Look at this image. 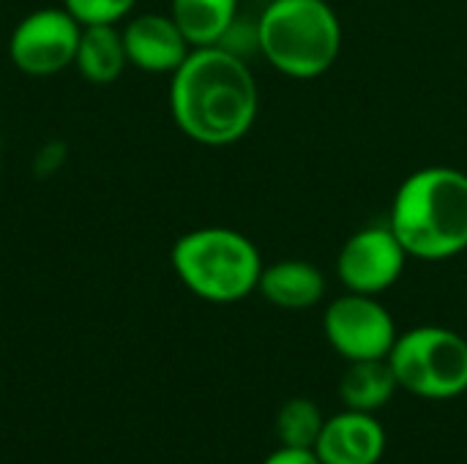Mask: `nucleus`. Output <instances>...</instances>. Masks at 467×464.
Returning a JSON list of instances; mask_svg holds the SVG:
<instances>
[{
  "label": "nucleus",
  "mask_w": 467,
  "mask_h": 464,
  "mask_svg": "<svg viewBox=\"0 0 467 464\" xmlns=\"http://www.w3.org/2000/svg\"><path fill=\"white\" fill-rule=\"evenodd\" d=\"M170 107L178 129L202 145L241 139L257 118V85L224 46H197L172 71Z\"/></svg>",
  "instance_id": "f257e3e1"
},
{
  "label": "nucleus",
  "mask_w": 467,
  "mask_h": 464,
  "mask_svg": "<svg viewBox=\"0 0 467 464\" xmlns=\"http://www.w3.org/2000/svg\"><path fill=\"white\" fill-rule=\"evenodd\" d=\"M391 232L421 260H449L467 249V175L427 167L405 178L391 202Z\"/></svg>",
  "instance_id": "f03ea898"
},
{
  "label": "nucleus",
  "mask_w": 467,
  "mask_h": 464,
  "mask_svg": "<svg viewBox=\"0 0 467 464\" xmlns=\"http://www.w3.org/2000/svg\"><path fill=\"white\" fill-rule=\"evenodd\" d=\"M260 52L296 79L328 71L342 46V25L326 0H274L257 22Z\"/></svg>",
  "instance_id": "7ed1b4c3"
},
{
  "label": "nucleus",
  "mask_w": 467,
  "mask_h": 464,
  "mask_svg": "<svg viewBox=\"0 0 467 464\" xmlns=\"http://www.w3.org/2000/svg\"><path fill=\"white\" fill-rule=\"evenodd\" d=\"M178 279L200 298L233 304L257 290L263 263L254 243L224 227H202L181 235L172 246Z\"/></svg>",
  "instance_id": "20e7f679"
},
{
  "label": "nucleus",
  "mask_w": 467,
  "mask_h": 464,
  "mask_svg": "<svg viewBox=\"0 0 467 464\" xmlns=\"http://www.w3.org/2000/svg\"><path fill=\"white\" fill-rule=\"evenodd\" d=\"M389 364L397 383L424 399H454L467 391V342L438 325L397 336Z\"/></svg>",
  "instance_id": "39448f33"
},
{
  "label": "nucleus",
  "mask_w": 467,
  "mask_h": 464,
  "mask_svg": "<svg viewBox=\"0 0 467 464\" xmlns=\"http://www.w3.org/2000/svg\"><path fill=\"white\" fill-rule=\"evenodd\" d=\"M323 331L328 345L348 361L389 358L397 342V328L389 309L361 293L337 298L326 309Z\"/></svg>",
  "instance_id": "423d86ee"
},
{
  "label": "nucleus",
  "mask_w": 467,
  "mask_h": 464,
  "mask_svg": "<svg viewBox=\"0 0 467 464\" xmlns=\"http://www.w3.org/2000/svg\"><path fill=\"white\" fill-rule=\"evenodd\" d=\"M82 25L66 8L27 14L8 38L11 63L30 77H52L74 63Z\"/></svg>",
  "instance_id": "0eeeda50"
},
{
  "label": "nucleus",
  "mask_w": 467,
  "mask_h": 464,
  "mask_svg": "<svg viewBox=\"0 0 467 464\" xmlns=\"http://www.w3.org/2000/svg\"><path fill=\"white\" fill-rule=\"evenodd\" d=\"M408 252L391 232V227L358 230L339 252V279L350 293L378 295L389 290L405 268Z\"/></svg>",
  "instance_id": "6e6552de"
},
{
  "label": "nucleus",
  "mask_w": 467,
  "mask_h": 464,
  "mask_svg": "<svg viewBox=\"0 0 467 464\" xmlns=\"http://www.w3.org/2000/svg\"><path fill=\"white\" fill-rule=\"evenodd\" d=\"M386 451V432L372 413L345 410L323 424L315 454L323 464H378Z\"/></svg>",
  "instance_id": "1a4fd4ad"
},
{
  "label": "nucleus",
  "mask_w": 467,
  "mask_h": 464,
  "mask_svg": "<svg viewBox=\"0 0 467 464\" xmlns=\"http://www.w3.org/2000/svg\"><path fill=\"white\" fill-rule=\"evenodd\" d=\"M123 49L131 66L148 74H172L189 55V41L164 14H142L126 25Z\"/></svg>",
  "instance_id": "9d476101"
},
{
  "label": "nucleus",
  "mask_w": 467,
  "mask_h": 464,
  "mask_svg": "<svg viewBox=\"0 0 467 464\" xmlns=\"http://www.w3.org/2000/svg\"><path fill=\"white\" fill-rule=\"evenodd\" d=\"M257 290L279 309H309L315 306L326 293L323 273L304 260H282L271 268H263Z\"/></svg>",
  "instance_id": "9b49d317"
},
{
  "label": "nucleus",
  "mask_w": 467,
  "mask_h": 464,
  "mask_svg": "<svg viewBox=\"0 0 467 464\" xmlns=\"http://www.w3.org/2000/svg\"><path fill=\"white\" fill-rule=\"evenodd\" d=\"M129 63L123 49V36L112 25H82L74 66L79 74L96 85H107L120 77Z\"/></svg>",
  "instance_id": "f8f14e48"
},
{
  "label": "nucleus",
  "mask_w": 467,
  "mask_h": 464,
  "mask_svg": "<svg viewBox=\"0 0 467 464\" xmlns=\"http://www.w3.org/2000/svg\"><path fill=\"white\" fill-rule=\"evenodd\" d=\"M400 388L397 375L389 364V358H372V361H350L348 372L342 375L339 394L348 410L375 413L389 405L394 391Z\"/></svg>",
  "instance_id": "ddd939ff"
},
{
  "label": "nucleus",
  "mask_w": 467,
  "mask_h": 464,
  "mask_svg": "<svg viewBox=\"0 0 467 464\" xmlns=\"http://www.w3.org/2000/svg\"><path fill=\"white\" fill-rule=\"evenodd\" d=\"M238 0H172V19L194 46H216L235 25Z\"/></svg>",
  "instance_id": "4468645a"
},
{
  "label": "nucleus",
  "mask_w": 467,
  "mask_h": 464,
  "mask_svg": "<svg viewBox=\"0 0 467 464\" xmlns=\"http://www.w3.org/2000/svg\"><path fill=\"white\" fill-rule=\"evenodd\" d=\"M323 416L315 402L309 399H290L279 416H276V435L282 446L287 449H309L315 451V443L323 432Z\"/></svg>",
  "instance_id": "2eb2a0df"
},
{
  "label": "nucleus",
  "mask_w": 467,
  "mask_h": 464,
  "mask_svg": "<svg viewBox=\"0 0 467 464\" xmlns=\"http://www.w3.org/2000/svg\"><path fill=\"white\" fill-rule=\"evenodd\" d=\"M66 11L79 25H115L123 19L137 0H63Z\"/></svg>",
  "instance_id": "dca6fc26"
},
{
  "label": "nucleus",
  "mask_w": 467,
  "mask_h": 464,
  "mask_svg": "<svg viewBox=\"0 0 467 464\" xmlns=\"http://www.w3.org/2000/svg\"><path fill=\"white\" fill-rule=\"evenodd\" d=\"M263 464H323L317 459V454L315 451H309V449H287V446H282L279 451H274L268 459Z\"/></svg>",
  "instance_id": "f3484780"
}]
</instances>
